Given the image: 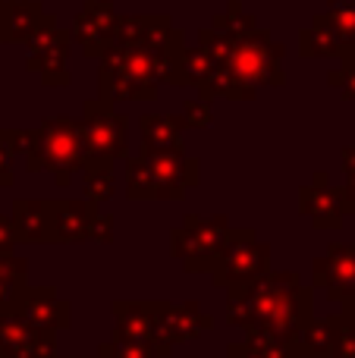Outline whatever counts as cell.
<instances>
[{"label": "cell", "mask_w": 355, "mask_h": 358, "mask_svg": "<svg viewBox=\"0 0 355 358\" xmlns=\"http://www.w3.org/2000/svg\"><path fill=\"white\" fill-rule=\"evenodd\" d=\"M25 267L19 261H10V258H0V315L10 308V296H13V283L19 280Z\"/></svg>", "instance_id": "obj_1"}, {"label": "cell", "mask_w": 355, "mask_h": 358, "mask_svg": "<svg viewBox=\"0 0 355 358\" xmlns=\"http://www.w3.org/2000/svg\"><path fill=\"white\" fill-rule=\"evenodd\" d=\"M10 245H13V229H10V223L0 217V258H6Z\"/></svg>", "instance_id": "obj_2"}, {"label": "cell", "mask_w": 355, "mask_h": 358, "mask_svg": "<svg viewBox=\"0 0 355 358\" xmlns=\"http://www.w3.org/2000/svg\"><path fill=\"white\" fill-rule=\"evenodd\" d=\"M6 182H13L10 179V151L0 148V185H6Z\"/></svg>", "instance_id": "obj_3"}]
</instances>
